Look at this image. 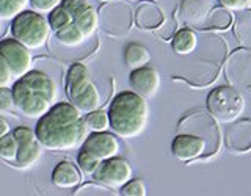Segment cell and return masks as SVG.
Instances as JSON below:
<instances>
[{"instance_id": "1", "label": "cell", "mask_w": 251, "mask_h": 196, "mask_svg": "<svg viewBox=\"0 0 251 196\" xmlns=\"http://www.w3.org/2000/svg\"><path fill=\"white\" fill-rule=\"evenodd\" d=\"M36 137L47 151H71L88 137V124L71 102H57L36 122Z\"/></svg>"}, {"instance_id": "2", "label": "cell", "mask_w": 251, "mask_h": 196, "mask_svg": "<svg viewBox=\"0 0 251 196\" xmlns=\"http://www.w3.org/2000/svg\"><path fill=\"white\" fill-rule=\"evenodd\" d=\"M14 107L25 118L38 120L50 110L58 99L57 82L41 71H28L11 86Z\"/></svg>"}, {"instance_id": "3", "label": "cell", "mask_w": 251, "mask_h": 196, "mask_svg": "<svg viewBox=\"0 0 251 196\" xmlns=\"http://www.w3.org/2000/svg\"><path fill=\"white\" fill-rule=\"evenodd\" d=\"M110 129L116 137L126 140L141 135L149 120V105L146 98L135 91H123L116 94L108 108Z\"/></svg>"}, {"instance_id": "4", "label": "cell", "mask_w": 251, "mask_h": 196, "mask_svg": "<svg viewBox=\"0 0 251 196\" xmlns=\"http://www.w3.org/2000/svg\"><path fill=\"white\" fill-rule=\"evenodd\" d=\"M66 94L71 104L82 113L98 110L102 104L100 94L91 80L90 69L82 63H75L69 68L66 75Z\"/></svg>"}, {"instance_id": "5", "label": "cell", "mask_w": 251, "mask_h": 196, "mask_svg": "<svg viewBox=\"0 0 251 196\" xmlns=\"http://www.w3.org/2000/svg\"><path fill=\"white\" fill-rule=\"evenodd\" d=\"M11 21L13 38L30 50L41 49L50 36L49 21L35 10H24Z\"/></svg>"}, {"instance_id": "6", "label": "cell", "mask_w": 251, "mask_h": 196, "mask_svg": "<svg viewBox=\"0 0 251 196\" xmlns=\"http://www.w3.org/2000/svg\"><path fill=\"white\" fill-rule=\"evenodd\" d=\"M207 110L220 122H232L245 110V98L235 86H218L207 96Z\"/></svg>"}, {"instance_id": "7", "label": "cell", "mask_w": 251, "mask_h": 196, "mask_svg": "<svg viewBox=\"0 0 251 196\" xmlns=\"http://www.w3.org/2000/svg\"><path fill=\"white\" fill-rule=\"evenodd\" d=\"M13 135L18 141L16 165L19 168H33L41 159L44 149L36 137V132L27 125H19L13 130Z\"/></svg>"}, {"instance_id": "8", "label": "cell", "mask_w": 251, "mask_h": 196, "mask_svg": "<svg viewBox=\"0 0 251 196\" xmlns=\"http://www.w3.org/2000/svg\"><path fill=\"white\" fill-rule=\"evenodd\" d=\"M93 176L96 182L108 188H121L127 180L132 179V167L123 157L115 155L102 160Z\"/></svg>"}, {"instance_id": "9", "label": "cell", "mask_w": 251, "mask_h": 196, "mask_svg": "<svg viewBox=\"0 0 251 196\" xmlns=\"http://www.w3.org/2000/svg\"><path fill=\"white\" fill-rule=\"evenodd\" d=\"M0 55L6 60L8 66H10L13 73V77L16 78L25 75L33 66V58H31L30 49L14 38H5L0 41Z\"/></svg>"}, {"instance_id": "10", "label": "cell", "mask_w": 251, "mask_h": 196, "mask_svg": "<svg viewBox=\"0 0 251 196\" xmlns=\"http://www.w3.org/2000/svg\"><path fill=\"white\" fill-rule=\"evenodd\" d=\"M226 78L235 88H251V50H234L226 61Z\"/></svg>"}, {"instance_id": "11", "label": "cell", "mask_w": 251, "mask_h": 196, "mask_svg": "<svg viewBox=\"0 0 251 196\" xmlns=\"http://www.w3.org/2000/svg\"><path fill=\"white\" fill-rule=\"evenodd\" d=\"M73 16V24L82 31L86 39H90L99 27V14L93 5L86 0H61Z\"/></svg>"}, {"instance_id": "12", "label": "cell", "mask_w": 251, "mask_h": 196, "mask_svg": "<svg viewBox=\"0 0 251 196\" xmlns=\"http://www.w3.org/2000/svg\"><path fill=\"white\" fill-rule=\"evenodd\" d=\"M82 149L102 162L105 159H110V157L118 155V152H120V143H118L116 135L107 130L91 132L82 143Z\"/></svg>"}, {"instance_id": "13", "label": "cell", "mask_w": 251, "mask_h": 196, "mask_svg": "<svg viewBox=\"0 0 251 196\" xmlns=\"http://www.w3.org/2000/svg\"><path fill=\"white\" fill-rule=\"evenodd\" d=\"M207 151V141L195 133H179L171 145V152L180 162H190L204 155Z\"/></svg>"}, {"instance_id": "14", "label": "cell", "mask_w": 251, "mask_h": 196, "mask_svg": "<svg viewBox=\"0 0 251 196\" xmlns=\"http://www.w3.org/2000/svg\"><path fill=\"white\" fill-rule=\"evenodd\" d=\"M129 82L132 90L143 98H152L160 88V75L154 68L141 66L132 69L129 75Z\"/></svg>"}, {"instance_id": "15", "label": "cell", "mask_w": 251, "mask_h": 196, "mask_svg": "<svg viewBox=\"0 0 251 196\" xmlns=\"http://www.w3.org/2000/svg\"><path fill=\"white\" fill-rule=\"evenodd\" d=\"M212 8V0H184L180 5V18L188 25L201 28L207 22Z\"/></svg>"}, {"instance_id": "16", "label": "cell", "mask_w": 251, "mask_h": 196, "mask_svg": "<svg viewBox=\"0 0 251 196\" xmlns=\"http://www.w3.org/2000/svg\"><path fill=\"white\" fill-rule=\"evenodd\" d=\"M226 146L234 152H248L251 149V121L242 120L226 132Z\"/></svg>"}, {"instance_id": "17", "label": "cell", "mask_w": 251, "mask_h": 196, "mask_svg": "<svg viewBox=\"0 0 251 196\" xmlns=\"http://www.w3.org/2000/svg\"><path fill=\"white\" fill-rule=\"evenodd\" d=\"M82 177L83 176H82L80 168L69 160L60 162L52 171L53 185L58 187V188H66V190L78 187V184L82 182Z\"/></svg>"}, {"instance_id": "18", "label": "cell", "mask_w": 251, "mask_h": 196, "mask_svg": "<svg viewBox=\"0 0 251 196\" xmlns=\"http://www.w3.org/2000/svg\"><path fill=\"white\" fill-rule=\"evenodd\" d=\"M165 21L163 11L155 3H143L137 11V24L140 28H159Z\"/></svg>"}, {"instance_id": "19", "label": "cell", "mask_w": 251, "mask_h": 196, "mask_svg": "<svg viewBox=\"0 0 251 196\" xmlns=\"http://www.w3.org/2000/svg\"><path fill=\"white\" fill-rule=\"evenodd\" d=\"M173 50L177 55H190L192 52L196 50L198 47V36L193 30L190 28H182L177 30L171 38Z\"/></svg>"}, {"instance_id": "20", "label": "cell", "mask_w": 251, "mask_h": 196, "mask_svg": "<svg viewBox=\"0 0 251 196\" xmlns=\"http://www.w3.org/2000/svg\"><path fill=\"white\" fill-rule=\"evenodd\" d=\"M151 60V53L145 46L130 43L124 50V61L130 69H137L141 66H146Z\"/></svg>"}, {"instance_id": "21", "label": "cell", "mask_w": 251, "mask_h": 196, "mask_svg": "<svg viewBox=\"0 0 251 196\" xmlns=\"http://www.w3.org/2000/svg\"><path fill=\"white\" fill-rule=\"evenodd\" d=\"M55 38H57V41L60 44L66 47H77L86 41L85 35L74 25V24H69L68 27L55 31Z\"/></svg>"}, {"instance_id": "22", "label": "cell", "mask_w": 251, "mask_h": 196, "mask_svg": "<svg viewBox=\"0 0 251 196\" xmlns=\"http://www.w3.org/2000/svg\"><path fill=\"white\" fill-rule=\"evenodd\" d=\"M231 24H232V14L229 13V10L222 6V8H212L206 25L215 30H226L231 27Z\"/></svg>"}, {"instance_id": "23", "label": "cell", "mask_w": 251, "mask_h": 196, "mask_svg": "<svg viewBox=\"0 0 251 196\" xmlns=\"http://www.w3.org/2000/svg\"><path fill=\"white\" fill-rule=\"evenodd\" d=\"M47 21H49L50 30L55 33V31H58L61 28L68 27L69 24H73V16H71V13L68 11V8L65 5L60 3L58 6H55L53 10L49 13Z\"/></svg>"}, {"instance_id": "24", "label": "cell", "mask_w": 251, "mask_h": 196, "mask_svg": "<svg viewBox=\"0 0 251 196\" xmlns=\"http://www.w3.org/2000/svg\"><path fill=\"white\" fill-rule=\"evenodd\" d=\"M30 3V0H0V19H14Z\"/></svg>"}, {"instance_id": "25", "label": "cell", "mask_w": 251, "mask_h": 196, "mask_svg": "<svg viewBox=\"0 0 251 196\" xmlns=\"http://www.w3.org/2000/svg\"><path fill=\"white\" fill-rule=\"evenodd\" d=\"M86 124H88V129L91 132H104L110 129V120H108V113L104 110H93V112L86 113L85 118Z\"/></svg>"}, {"instance_id": "26", "label": "cell", "mask_w": 251, "mask_h": 196, "mask_svg": "<svg viewBox=\"0 0 251 196\" xmlns=\"http://www.w3.org/2000/svg\"><path fill=\"white\" fill-rule=\"evenodd\" d=\"M18 155V141L13 133H6L0 138V159L5 162H16Z\"/></svg>"}, {"instance_id": "27", "label": "cell", "mask_w": 251, "mask_h": 196, "mask_svg": "<svg viewBox=\"0 0 251 196\" xmlns=\"http://www.w3.org/2000/svg\"><path fill=\"white\" fill-rule=\"evenodd\" d=\"M77 165H78V168H80L82 172L93 176L94 171L99 168L100 160L96 159L94 155H91L90 152H86V151H83V149H80V152H78V157H77Z\"/></svg>"}, {"instance_id": "28", "label": "cell", "mask_w": 251, "mask_h": 196, "mask_svg": "<svg viewBox=\"0 0 251 196\" xmlns=\"http://www.w3.org/2000/svg\"><path fill=\"white\" fill-rule=\"evenodd\" d=\"M235 33L243 44L251 46V13H247L243 18L237 22Z\"/></svg>"}, {"instance_id": "29", "label": "cell", "mask_w": 251, "mask_h": 196, "mask_svg": "<svg viewBox=\"0 0 251 196\" xmlns=\"http://www.w3.org/2000/svg\"><path fill=\"white\" fill-rule=\"evenodd\" d=\"M120 193L123 196H146V187L143 184V180L140 179H130L127 180L123 187Z\"/></svg>"}, {"instance_id": "30", "label": "cell", "mask_w": 251, "mask_h": 196, "mask_svg": "<svg viewBox=\"0 0 251 196\" xmlns=\"http://www.w3.org/2000/svg\"><path fill=\"white\" fill-rule=\"evenodd\" d=\"M61 3V0H30V5L35 11L46 14L50 13L55 6H58Z\"/></svg>"}, {"instance_id": "31", "label": "cell", "mask_w": 251, "mask_h": 196, "mask_svg": "<svg viewBox=\"0 0 251 196\" xmlns=\"http://www.w3.org/2000/svg\"><path fill=\"white\" fill-rule=\"evenodd\" d=\"M13 78H14L13 73H11L10 66H8L6 60L2 57V55H0V88H2V86L10 85Z\"/></svg>"}, {"instance_id": "32", "label": "cell", "mask_w": 251, "mask_h": 196, "mask_svg": "<svg viewBox=\"0 0 251 196\" xmlns=\"http://www.w3.org/2000/svg\"><path fill=\"white\" fill-rule=\"evenodd\" d=\"M14 107V99H13V91L8 86H2L0 88V110H11Z\"/></svg>"}, {"instance_id": "33", "label": "cell", "mask_w": 251, "mask_h": 196, "mask_svg": "<svg viewBox=\"0 0 251 196\" xmlns=\"http://www.w3.org/2000/svg\"><path fill=\"white\" fill-rule=\"evenodd\" d=\"M218 2L229 11H240V10H245L247 6H250L251 0H218Z\"/></svg>"}, {"instance_id": "34", "label": "cell", "mask_w": 251, "mask_h": 196, "mask_svg": "<svg viewBox=\"0 0 251 196\" xmlns=\"http://www.w3.org/2000/svg\"><path fill=\"white\" fill-rule=\"evenodd\" d=\"M6 133H10V124L3 116H0V138L6 135Z\"/></svg>"}, {"instance_id": "35", "label": "cell", "mask_w": 251, "mask_h": 196, "mask_svg": "<svg viewBox=\"0 0 251 196\" xmlns=\"http://www.w3.org/2000/svg\"><path fill=\"white\" fill-rule=\"evenodd\" d=\"M99 2H115V0H99Z\"/></svg>"}, {"instance_id": "36", "label": "cell", "mask_w": 251, "mask_h": 196, "mask_svg": "<svg viewBox=\"0 0 251 196\" xmlns=\"http://www.w3.org/2000/svg\"><path fill=\"white\" fill-rule=\"evenodd\" d=\"M129 2H137V0H129Z\"/></svg>"}, {"instance_id": "37", "label": "cell", "mask_w": 251, "mask_h": 196, "mask_svg": "<svg viewBox=\"0 0 251 196\" xmlns=\"http://www.w3.org/2000/svg\"><path fill=\"white\" fill-rule=\"evenodd\" d=\"M250 5H251V2H250Z\"/></svg>"}]
</instances>
